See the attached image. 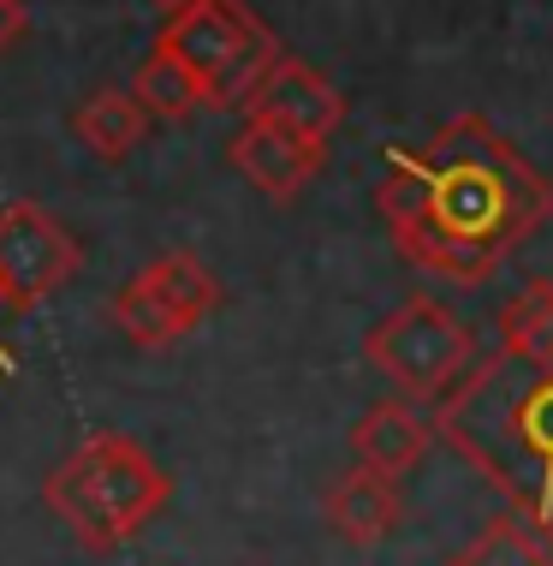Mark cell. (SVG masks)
<instances>
[{"mask_svg": "<svg viewBox=\"0 0 553 566\" xmlns=\"http://www.w3.org/2000/svg\"><path fill=\"white\" fill-rule=\"evenodd\" d=\"M435 430L553 537V281L524 286L500 311V346L440 394Z\"/></svg>", "mask_w": 553, "mask_h": 566, "instance_id": "7a4b0ae2", "label": "cell"}, {"mask_svg": "<svg viewBox=\"0 0 553 566\" xmlns=\"http://www.w3.org/2000/svg\"><path fill=\"white\" fill-rule=\"evenodd\" d=\"M137 274H143V281L184 316V328H196L203 316L221 311V281H214V269L203 263V256H191V251H167V256H156V263L137 269Z\"/></svg>", "mask_w": 553, "mask_h": 566, "instance_id": "7c38bea8", "label": "cell"}, {"mask_svg": "<svg viewBox=\"0 0 553 566\" xmlns=\"http://www.w3.org/2000/svg\"><path fill=\"white\" fill-rule=\"evenodd\" d=\"M447 566H553V537L524 518H488L482 537H470Z\"/></svg>", "mask_w": 553, "mask_h": 566, "instance_id": "4fadbf2b", "label": "cell"}, {"mask_svg": "<svg viewBox=\"0 0 553 566\" xmlns=\"http://www.w3.org/2000/svg\"><path fill=\"white\" fill-rule=\"evenodd\" d=\"M114 323H119V334H126L131 346H173V340H184V334H191V328H184V316L143 281V274H131V281L119 286Z\"/></svg>", "mask_w": 553, "mask_h": 566, "instance_id": "9a60e30c", "label": "cell"}, {"mask_svg": "<svg viewBox=\"0 0 553 566\" xmlns=\"http://www.w3.org/2000/svg\"><path fill=\"white\" fill-rule=\"evenodd\" d=\"M84 269V244L36 203L0 209V311L24 316L49 304Z\"/></svg>", "mask_w": 553, "mask_h": 566, "instance_id": "8992f818", "label": "cell"}, {"mask_svg": "<svg viewBox=\"0 0 553 566\" xmlns=\"http://www.w3.org/2000/svg\"><path fill=\"white\" fill-rule=\"evenodd\" d=\"M167 495H173V478L131 436H89L84 448H72L42 478L49 513L96 555L131 543L143 525H156Z\"/></svg>", "mask_w": 553, "mask_h": 566, "instance_id": "3957f363", "label": "cell"}, {"mask_svg": "<svg viewBox=\"0 0 553 566\" xmlns=\"http://www.w3.org/2000/svg\"><path fill=\"white\" fill-rule=\"evenodd\" d=\"M251 566H256V560H251Z\"/></svg>", "mask_w": 553, "mask_h": 566, "instance_id": "d6986e66", "label": "cell"}, {"mask_svg": "<svg viewBox=\"0 0 553 566\" xmlns=\"http://www.w3.org/2000/svg\"><path fill=\"white\" fill-rule=\"evenodd\" d=\"M363 358L393 381L405 400H440L476 358V334L458 323L440 298H405L387 323L369 328Z\"/></svg>", "mask_w": 553, "mask_h": 566, "instance_id": "5b68a950", "label": "cell"}, {"mask_svg": "<svg viewBox=\"0 0 553 566\" xmlns=\"http://www.w3.org/2000/svg\"><path fill=\"white\" fill-rule=\"evenodd\" d=\"M149 7H156V12H161V19H179V12H184V7H191V0H149Z\"/></svg>", "mask_w": 553, "mask_h": 566, "instance_id": "e0dca14e", "label": "cell"}, {"mask_svg": "<svg viewBox=\"0 0 553 566\" xmlns=\"http://www.w3.org/2000/svg\"><path fill=\"white\" fill-rule=\"evenodd\" d=\"M0 370H19V352H12L7 340H0Z\"/></svg>", "mask_w": 553, "mask_h": 566, "instance_id": "ac0fdd59", "label": "cell"}, {"mask_svg": "<svg viewBox=\"0 0 553 566\" xmlns=\"http://www.w3.org/2000/svg\"><path fill=\"white\" fill-rule=\"evenodd\" d=\"M398 518H405V501H398V483L381 478V471L351 465L328 489V531L351 548H375L381 537H393Z\"/></svg>", "mask_w": 553, "mask_h": 566, "instance_id": "30bf717a", "label": "cell"}, {"mask_svg": "<svg viewBox=\"0 0 553 566\" xmlns=\"http://www.w3.org/2000/svg\"><path fill=\"white\" fill-rule=\"evenodd\" d=\"M375 203L417 269L476 286L553 216V179L482 114H458L423 149H387Z\"/></svg>", "mask_w": 553, "mask_h": 566, "instance_id": "6da1fadb", "label": "cell"}, {"mask_svg": "<svg viewBox=\"0 0 553 566\" xmlns=\"http://www.w3.org/2000/svg\"><path fill=\"white\" fill-rule=\"evenodd\" d=\"M244 108H251V119H274V126H286V132H298V137L328 144V137L340 132V119H345V96L321 78L316 66L280 54Z\"/></svg>", "mask_w": 553, "mask_h": 566, "instance_id": "ba28073f", "label": "cell"}, {"mask_svg": "<svg viewBox=\"0 0 553 566\" xmlns=\"http://www.w3.org/2000/svg\"><path fill=\"white\" fill-rule=\"evenodd\" d=\"M72 132H78V144L89 149V156L102 161H126L137 144H143L149 132V114L137 108L131 90H89V96L78 102V114H72Z\"/></svg>", "mask_w": 553, "mask_h": 566, "instance_id": "8fae6325", "label": "cell"}, {"mask_svg": "<svg viewBox=\"0 0 553 566\" xmlns=\"http://www.w3.org/2000/svg\"><path fill=\"white\" fill-rule=\"evenodd\" d=\"M428 441H435V418H423L417 400H375L351 430V453L363 471H381L398 483L428 453Z\"/></svg>", "mask_w": 553, "mask_h": 566, "instance_id": "9c48e42d", "label": "cell"}, {"mask_svg": "<svg viewBox=\"0 0 553 566\" xmlns=\"http://www.w3.org/2000/svg\"><path fill=\"white\" fill-rule=\"evenodd\" d=\"M24 36V0H0V54Z\"/></svg>", "mask_w": 553, "mask_h": 566, "instance_id": "2e32d148", "label": "cell"}, {"mask_svg": "<svg viewBox=\"0 0 553 566\" xmlns=\"http://www.w3.org/2000/svg\"><path fill=\"white\" fill-rule=\"evenodd\" d=\"M156 49H167L196 78L203 108L233 114L256 96V84L280 60V36L244 0H191L179 19H167Z\"/></svg>", "mask_w": 553, "mask_h": 566, "instance_id": "277c9868", "label": "cell"}, {"mask_svg": "<svg viewBox=\"0 0 553 566\" xmlns=\"http://www.w3.org/2000/svg\"><path fill=\"white\" fill-rule=\"evenodd\" d=\"M131 96H137V108H143L149 119H184V114L203 108V90H196V78L167 49H149L143 54V66H137V78H131Z\"/></svg>", "mask_w": 553, "mask_h": 566, "instance_id": "5bb4252c", "label": "cell"}, {"mask_svg": "<svg viewBox=\"0 0 553 566\" xmlns=\"http://www.w3.org/2000/svg\"><path fill=\"white\" fill-rule=\"evenodd\" d=\"M226 156H233V167H238V174L251 179L263 197H274V203H291V197H298V191L321 174L328 144L298 137V132L274 126V119H251V114H244V126L233 132Z\"/></svg>", "mask_w": 553, "mask_h": 566, "instance_id": "52a82bcc", "label": "cell"}]
</instances>
